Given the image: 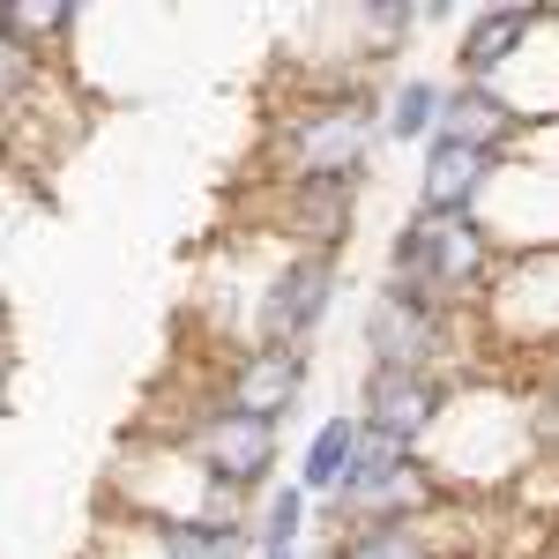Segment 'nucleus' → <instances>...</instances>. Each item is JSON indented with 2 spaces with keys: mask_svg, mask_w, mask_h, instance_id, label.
Returning a JSON list of instances; mask_svg holds the SVG:
<instances>
[{
  "mask_svg": "<svg viewBox=\"0 0 559 559\" xmlns=\"http://www.w3.org/2000/svg\"><path fill=\"white\" fill-rule=\"evenodd\" d=\"M358 448H366V426H358V411H329L321 426L306 432V448H299V485L329 508L336 492L350 485V471H358Z\"/></svg>",
  "mask_w": 559,
  "mask_h": 559,
  "instance_id": "13",
  "label": "nucleus"
},
{
  "mask_svg": "<svg viewBox=\"0 0 559 559\" xmlns=\"http://www.w3.org/2000/svg\"><path fill=\"white\" fill-rule=\"evenodd\" d=\"M545 23H552V38H559V0H552V8H545Z\"/></svg>",
  "mask_w": 559,
  "mask_h": 559,
  "instance_id": "21",
  "label": "nucleus"
},
{
  "mask_svg": "<svg viewBox=\"0 0 559 559\" xmlns=\"http://www.w3.org/2000/svg\"><path fill=\"white\" fill-rule=\"evenodd\" d=\"M313 388V344H239L216 373V395L254 411V418H276L292 426V411L306 403Z\"/></svg>",
  "mask_w": 559,
  "mask_h": 559,
  "instance_id": "8",
  "label": "nucleus"
},
{
  "mask_svg": "<svg viewBox=\"0 0 559 559\" xmlns=\"http://www.w3.org/2000/svg\"><path fill=\"white\" fill-rule=\"evenodd\" d=\"M306 522H313V492L299 477H276L254 508V545L261 552H299L306 545Z\"/></svg>",
  "mask_w": 559,
  "mask_h": 559,
  "instance_id": "16",
  "label": "nucleus"
},
{
  "mask_svg": "<svg viewBox=\"0 0 559 559\" xmlns=\"http://www.w3.org/2000/svg\"><path fill=\"white\" fill-rule=\"evenodd\" d=\"M173 448L210 477V485L239 492V500H261V492L276 485V463H284V426L239 411V403H224V395H202V403L187 411V426H179Z\"/></svg>",
  "mask_w": 559,
  "mask_h": 559,
  "instance_id": "4",
  "label": "nucleus"
},
{
  "mask_svg": "<svg viewBox=\"0 0 559 559\" xmlns=\"http://www.w3.org/2000/svg\"><path fill=\"white\" fill-rule=\"evenodd\" d=\"M75 31H83V8L75 0H15L8 8V38L31 45V52H68Z\"/></svg>",
  "mask_w": 559,
  "mask_h": 559,
  "instance_id": "17",
  "label": "nucleus"
},
{
  "mask_svg": "<svg viewBox=\"0 0 559 559\" xmlns=\"http://www.w3.org/2000/svg\"><path fill=\"white\" fill-rule=\"evenodd\" d=\"M537 38H545V8H530V0L471 8V15H463V31H455V45H448L455 83H500V75H508Z\"/></svg>",
  "mask_w": 559,
  "mask_h": 559,
  "instance_id": "9",
  "label": "nucleus"
},
{
  "mask_svg": "<svg viewBox=\"0 0 559 559\" xmlns=\"http://www.w3.org/2000/svg\"><path fill=\"white\" fill-rule=\"evenodd\" d=\"M448 403H455V388L440 381V373H403V366H366V381H358V426L395 440V448H411V455H426L440 418H448Z\"/></svg>",
  "mask_w": 559,
  "mask_h": 559,
  "instance_id": "7",
  "label": "nucleus"
},
{
  "mask_svg": "<svg viewBox=\"0 0 559 559\" xmlns=\"http://www.w3.org/2000/svg\"><path fill=\"white\" fill-rule=\"evenodd\" d=\"M500 173H508V157H485V150H463V142L432 134L426 150H418V202H411V210H426V216H485Z\"/></svg>",
  "mask_w": 559,
  "mask_h": 559,
  "instance_id": "10",
  "label": "nucleus"
},
{
  "mask_svg": "<svg viewBox=\"0 0 559 559\" xmlns=\"http://www.w3.org/2000/svg\"><path fill=\"white\" fill-rule=\"evenodd\" d=\"M350 31H358V52L366 60H388V52H403V45L426 31V15L411 0H373V8H350Z\"/></svg>",
  "mask_w": 559,
  "mask_h": 559,
  "instance_id": "18",
  "label": "nucleus"
},
{
  "mask_svg": "<svg viewBox=\"0 0 559 559\" xmlns=\"http://www.w3.org/2000/svg\"><path fill=\"white\" fill-rule=\"evenodd\" d=\"M440 134H448V142H463V150H485V157H515L522 134H530V120H522L492 83H448Z\"/></svg>",
  "mask_w": 559,
  "mask_h": 559,
  "instance_id": "12",
  "label": "nucleus"
},
{
  "mask_svg": "<svg viewBox=\"0 0 559 559\" xmlns=\"http://www.w3.org/2000/svg\"><path fill=\"white\" fill-rule=\"evenodd\" d=\"M254 559H306V545H299V552H254Z\"/></svg>",
  "mask_w": 559,
  "mask_h": 559,
  "instance_id": "20",
  "label": "nucleus"
},
{
  "mask_svg": "<svg viewBox=\"0 0 559 559\" xmlns=\"http://www.w3.org/2000/svg\"><path fill=\"white\" fill-rule=\"evenodd\" d=\"M336 284H344V254L321 247H284L254 284V329L247 344H313L321 321L336 313Z\"/></svg>",
  "mask_w": 559,
  "mask_h": 559,
  "instance_id": "5",
  "label": "nucleus"
},
{
  "mask_svg": "<svg viewBox=\"0 0 559 559\" xmlns=\"http://www.w3.org/2000/svg\"><path fill=\"white\" fill-rule=\"evenodd\" d=\"M440 515L426 522H366V530H344V537H329L336 559H440Z\"/></svg>",
  "mask_w": 559,
  "mask_h": 559,
  "instance_id": "15",
  "label": "nucleus"
},
{
  "mask_svg": "<svg viewBox=\"0 0 559 559\" xmlns=\"http://www.w3.org/2000/svg\"><path fill=\"white\" fill-rule=\"evenodd\" d=\"M455 329L463 313L448 306L411 299L403 284H373L366 306H358V344H366V366H403V373H440L455 358Z\"/></svg>",
  "mask_w": 559,
  "mask_h": 559,
  "instance_id": "6",
  "label": "nucleus"
},
{
  "mask_svg": "<svg viewBox=\"0 0 559 559\" xmlns=\"http://www.w3.org/2000/svg\"><path fill=\"white\" fill-rule=\"evenodd\" d=\"M358 194H366V179H292V187H276V231L292 247L344 254L350 224H358Z\"/></svg>",
  "mask_w": 559,
  "mask_h": 559,
  "instance_id": "11",
  "label": "nucleus"
},
{
  "mask_svg": "<svg viewBox=\"0 0 559 559\" xmlns=\"http://www.w3.org/2000/svg\"><path fill=\"white\" fill-rule=\"evenodd\" d=\"M306 559H336V545H329V537H321V545H306Z\"/></svg>",
  "mask_w": 559,
  "mask_h": 559,
  "instance_id": "19",
  "label": "nucleus"
},
{
  "mask_svg": "<svg viewBox=\"0 0 559 559\" xmlns=\"http://www.w3.org/2000/svg\"><path fill=\"white\" fill-rule=\"evenodd\" d=\"M448 500H455V492H448V477L432 471L426 455H411V448H395L381 432H366L350 485L321 508V530L344 537V530H366V522H426V515H440Z\"/></svg>",
  "mask_w": 559,
  "mask_h": 559,
  "instance_id": "3",
  "label": "nucleus"
},
{
  "mask_svg": "<svg viewBox=\"0 0 559 559\" xmlns=\"http://www.w3.org/2000/svg\"><path fill=\"white\" fill-rule=\"evenodd\" d=\"M388 142V90L336 75L313 105H292L276 128V179H373V150Z\"/></svg>",
  "mask_w": 559,
  "mask_h": 559,
  "instance_id": "1",
  "label": "nucleus"
},
{
  "mask_svg": "<svg viewBox=\"0 0 559 559\" xmlns=\"http://www.w3.org/2000/svg\"><path fill=\"white\" fill-rule=\"evenodd\" d=\"M440 112H448V83L440 75H395L388 83V142L426 150L440 134Z\"/></svg>",
  "mask_w": 559,
  "mask_h": 559,
  "instance_id": "14",
  "label": "nucleus"
},
{
  "mask_svg": "<svg viewBox=\"0 0 559 559\" xmlns=\"http://www.w3.org/2000/svg\"><path fill=\"white\" fill-rule=\"evenodd\" d=\"M500 239L485 231V216H426L411 210L395 231H388V284H403L411 299L426 306H448V313H463V306H485V292L500 284Z\"/></svg>",
  "mask_w": 559,
  "mask_h": 559,
  "instance_id": "2",
  "label": "nucleus"
}]
</instances>
